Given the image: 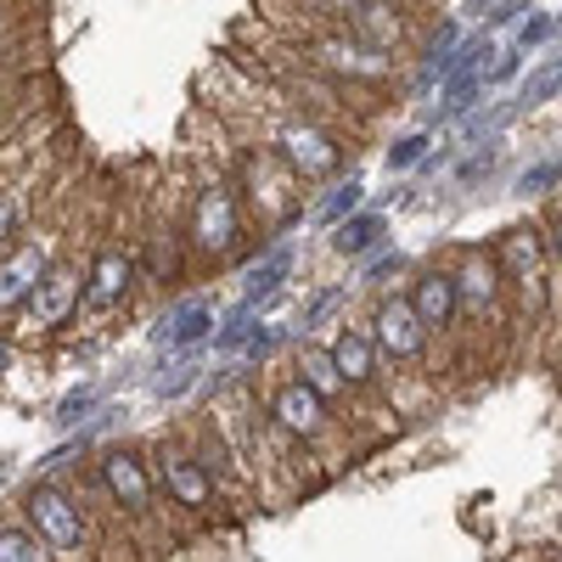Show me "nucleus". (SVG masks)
Returning <instances> with one entry per match:
<instances>
[{
  "mask_svg": "<svg viewBox=\"0 0 562 562\" xmlns=\"http://www.w3.org/2000/svg\"><path fill=\"white\" fill-rule=\"evenodd\" d=\"M153 479L169 495V506H180L186 518H209V512L220 506V479L198 461V450H169L164 445L153 456Z\"/></svg>",
  "mask_w": 562,
  "mask_h": 562,
  "instance_id": "obj_7",
  "label": "nucleus"
},
{
  "mask_svg": "<svg viewBox=\"0 0 562 562\" xmlns=\"http://www.w3.org/2000/svg\"><path fill=\"white\" fill-rule=\"evenodd\" d=\"M495 158H501V140H490V147H479L473 158H461V169H456V180H461V186H473V180H484V175L495 169Z\"/></svg>",
  "mask_w": 562,
  "mask_h": 562,
  "instance_id": "obj_35",
  "label": "nucleus"
},
{
  "mask_svg": "<svg viewBox=\"0 0 562 562\" xmlns=\"http://www.w3.org/2000/svg\"><path fill=\"white\" fill-rule=\"evenodd\" d=\"M546 259H551V243H546L540 225H506L501 237H495V265H501V276H506V288L524 293V299H529V293L540 299Z\"/></svg>",
  "mask_w": 562,
  "mask_h": 562,
  "instance_id": "obj_12",
  "label": "nucleus"
},
{
  "mask_svg": "<svg viewBox=\"0 0 562 562\" xmlns=\"http://www.w3.org/2000/svg\"><path fill=\"white\" fill-rule=\"evenodd\" d=\"M484 90H490V74L445 79V85H439V119H467L473 108H484Z\"/></svg>",
  "mask_w": 562,
  "mask_h": 562,
  "instance_id": "obj_23",
  "label": "nucleus"
},
{
  "mask_svg": "<svg viewBox=\"0 0 562 562\" xmlns=\"http://www.w3.org/2000/svg\"><path fill=\"white\" fill-rule=\"evenodd\" d=\"M546 243H551V259H557V265H562V214H557V220H551V231H546Z\"/></svg>",
  "mask_w": 562,
  "mask_h": 562,
  "instance_id": "obj_38",
  "label": "nucleus"
},
{
  "mask_svg": "<svg viewBox=\"0 0 562 562\" xmlns=\"http://www.w3.org/2000/svg\"><path fill=\"white\" fill-rule=\"evenodd\" d=\"M0 562H57L29 524H0Z\"/></svg>",
  "mask_w": 562,
  "mask_h": 562,
  "instance_id": "obj_27",
  "label": "nucleus"
},
{
  "mask_svg": "<svg viewBox=\"0 0 562 562\" xmlns=\"http://www.w3.org/2000/svg\"><path fill=\"white\" fill-rule=\"evenodd\" d=\"M557 23H562V18H557Z\"/></svg>",
  "mask_w": 562,
  "mask_h": 562,
  "instance_id": "obj_42",
  "label": "nucleus"
},
{
  "mask_svg": "<svg viewBox=\"0 0 562 562\" xmlns=\"http://www.w3.org/2000/svg\"><path fill=\"white\" fill-rule=\"evenodd\" d=\"M259 321H265V315H259L248 299H237V304L220 315V326H214V349H220V355H243V344L254 338Z\"/></svg>",
  "mask_w": 562,
  "mask_h": 562,
  "instance_id": "obj_24",
  "label": "nucleus"
},
{
  "mask_svg": "<svg viewBox=\"0 0 562 562\" xmlns=\"http://www.w3.org/2000/svg\"><path fill=\"white\" fill-rule=\"evenodd\" d=\"M456 270V293H461V321H501L506 315V276L495 265V248H461Z\"/></svg>",
  "mask_w": 562,
  "mask_h": 562,
  "instance_id": "obj_11",
  "label": "nucleus"
},
{
  "mask_svg": "<svg viewBox=\"0 0 562 562\" xmlns=\"http://www.w3.org/2000/svg\"><path fill=\"white\" fill-rule=\"evenodd\" d=\"M518 74H524V52H518V45H501L495 63H490V85H512Z\"/></svg>",
  "mask_w": 562,
  "mask_h": 562,
  "instance_id": "obj_36",
  "label": "nucleus"
},
{
  "mask_svg": "<svg viewBox=\"0 0 562 562\" xmlns=\"http://www.w3.org/2000/svg\"><path fill=\"white\" fill-rule=\"evenodd\" d=\"M203 349H192V355H169L164 360V378L153 383L158 389V400H180V394H192L198 383H203Z\"/></svg>",
  "mask_w": 562,
  "mask_h": 562,
  "instance_id": "obj_25",
  "label": "nucleus"
},
{
  "mask_svg": "<svg viewBox=\"0 0 562 562\" xmlns=\"http://www.w3.org/2000/svg\"><path fill=\"white\" fill-rule=\"evenodd\" d=\"M360 209H366V180L349 175V180H338V186H326V198L310 209V220H315L321 231H333V225H344V220L360 214Z\"/></svg>",
  "mask_w": 562,
  "mask_h": 562,
  "instance_id": "obj_20",
  "label": "nucleus"
},
{
  "mask_svg": "<svg viewBox=\"0 0 562 562\" xmlns=\"http://www.w3.org/2000/svg\"><path fill=\"white\" fill-rule=\"evenodd\" d=\"M366 333H371V344H378V355H383L389 366H416L422 355H428V344H434V333L422 326L416 304H411L405 293H394V288L371 299Z\"/></svg>",
  "mask_w": 562,
  "mask_h": 562,
  "instance_id": "obj_6",
  "label": "nucleus"
},
{
  "mask_svg": "<svg viewBox=\"0 0 562 562\" xmlns=\"http://www.w3.org/2000/svg\"><path fill=\"white\" fill-rule=\"evenodd\" d=\"M293 378H304V383H310L326 405H344V400H355V389L344 383V371H338L333 349L315 344V338H299V344H293Z\"/></svg>",
  "mask_w": 562,
  "mask_h": 562,
  "instance_id": "obj_17",
  "label": "nucleus"
},
{
  "mask_svg": "<svg viewBox=\"0 0 562 562\" xmlns=\"http://www.w3.org/2000/svg\"><path fill=\"white\" fill-rule=\"evenodd\" d=\"M186 254H192V265H231L237 254H248V220H243V192L237 180H203L192 192V214H186Z\"/></svg>",
  "mask_w": 562,
  "mask_h": 562,
  "instance_id": "obj_1",
  "label": "nucleus"
},
{
  "mask_svg": "<svg viewBox=\"0 0 562 562\" xmlns=\"http://www.w3.org/2000/svg\"><path fill=\"white\" fill-rule=\"evenodd\" d=\"M270 153H276L281 164H288L304 186L326 180V175H333V169L344 164L338 135H333V130H321V124H310V119H288V124H276Z\"/></svg>",
  "mask_w": 562,
  "mask_h": 562,
  "instance_id": "obj_9",
  "label": "nucleus"
},
{
  "mask_svg": "<svg viewBox=\"0 0 562 562\" xmlns=\"http://www.w3.org/2000/svg\"><path fill=\"white\" fill-rule=\"evenodd\" d=\"M68 248L63 231H23V237L0 254V321L7 315H23L34 288L45 281V270L57 265V254Z\"/></svg>",
  "mask_w": 562,
  "mask_h": 562,
  "instance_id": "obj_4",
  "label": "nucleus"
},
{
  "mask_svg": "<svg viewBox=\"0 0 562 562\" xmlns=\"http://www.w3.org/2000/svg\"><path fill=\"white\" fill-rule=\"evenodd\" d=\"M97 479H102V490L119 506L124 524H153L158 518V479H153V467L140 461L135 450H108L102 467H97Z\"/></svg>",
  "mask_w": 562,
  "mask_h": 562,
  "instance_id": "obj_8",
  "label": "nucleus"
},
{
  "mask_svg": "<svg viewBox=\"0 0 562 562\" xmlns=\"http://www.w3.org/2000/svg\"><path fill=\"white\" fill-rule=\"evenodd\" d=\"M535 7H529V0H501V7L490 12V29H506V23H524Z\"/></svg>",
  "mask_w": 562,
  "mask_h": 562,
  "instance_id": "obj_37",
  "label": "nucleus"
},
{
  "mask_svg": "<svg viewBox=\"0 0 562 562\" xmlns=\"http://www.w3.org/2000/svg\"><path fill=\"white\" fill-rule=\"evenodd\" d=\"M315 63L321 68H333V74H349V79H366V85H378L389 79V57L383 52H371V45H360L355 34H333V40H321L315 45Z\"/></svg>",
  "mask_w": 562,
  "mask_h": 562,
  "instance_id": "obj_19",
  "label": "nucleus"
},
{
  "mask_svg": "<svg viewBox=\"0 0 562 562\" xmlns=\"http://www.w3.org/2000/svg\"><path fill=\"white\" fill-rule=\"evenodd\" d=\"M214 326H220L214 299H180V304H169V310L158 315L153 344H158L164 355H192V349L214 344Z\"/></svg>",
  "mask_w": 562,
  "mask_h": 562,
  "instance_id": "obj_14",
  "label": "nucleus"
},
{
  "mask_svg": "<svg viewBox=\"0 0 562 562\" xmlns=\"http://www.w3.org/2000/svg\"><path fill=\"white\" fill-rule=\"evenodd\" d=\"M338 304H349V281H338V288H321V293H310V304H304V315L293 321V326H299V338H310V333H315V326H321L326 315H333Z\"/></svg>",
  "mask_w": 562,
  "mask_h": 562,
  "instance_id": "obj_32",
  "label": "nucleus"
},
{
  "mask_svg": "<svg viewBox=\"0 0 562 562\" xmlns=\"http://www.w3.org/2000/svg\"><path fill=\"white\" fill-rule=\"evenodd\" d=\"M495 7H501V0H467L461 18H484V12H495Z\"/></svg>",
  "mask_w": 562,
  "mask_h": 562,
  "instance_id": "obj_39",
  "label": "nucleus"
},
{
  "mask_svg": "<svg viewBox=\"0 0 562 562\" xmlns=\"http://www.w3.org/2000/svg\"><path fill=\"white\" fill-rule=\"evenodd\" d=\"M428 147H434V135H428V130H411V135H400L394 147L383 153L389 175H405V169H416V164H428Z\"/></svg>",
  "mask_w": 562,
  "mask_h": 562,
  "instance_id": "obj_31",
  "label": "nucleus"
},
{
  "mask_svg": "<svg viewBox=\"0 0 562 562\" xmlns=\"http://www.w3.org/2000/svg\"><path fill=\"white\" fill-rule=\"evenodd\" d=\"M23 220H29L23 186H0V254H7V248L23 237Z\"/></svg>",
  "mask_w": 562,
  "mask_h": 562,
  "instance_id": "obj_29",
  "label": "nucleus"
},
{
  "mask_svg": "<svg viewBox=\"0 0 562 562\" xmlns=\"http://www.w3.org/2000/svg\"><path fill=\"white\" fill-rule=\"evenodd\" d=\"M405 270H411V259H405L400 248H378L371 259H360V288H366V293H389V281L405 276Z\"/></svg>",
  "mask_w": 562,
  "mask_h": 562,
  "instance_id": "obj_28",
  "label": "nucleus"
},
{
  "mask_svg": "<svg viewBox=\"0 0 562 562\" xmlns=\"http://www.w3.org/2000/svg\"><path fill=\"white\" fill-rule=\"evenodd\" d=\"M0 18H7V12H0Z\"/></svg>",
  "mask_w": 562,
  "mask_h": 562,
  "instance_id": "obj_41",
  "label": "nucleus"
},
{
  "mask_svg": "<svg viewBox=\"0 0 562 562\" xmlns=\"http://www.w3.org/2000/svg\"><path fill=\"white\" fill-rule=\"evenodd\" d=\"M281 344H299V326H276V321H259V326H254V338L243 344V355H237V360H243V366H270Z\"/></svg>",
  "mask_w": 562,
  "mask_h": 562,
  "instance_id": "obj_26",
  "label": "nucleus"
},
{
  "mask_svg": "<svg viewBox=\"0 0 562 562\" xmlns=\"http://www.w3.org/2000/svg\"><path fill=\"white\" fill-rule=\"evenodd\" d=\"M326 349H333V360H338V371H344V383H349L355 394H371V389H378V378H383V355H378V344H371L366 326H349V321H344Z\"/></svg>",
  "mask_w": 562,
  "mask_h": 562,
  "instance_id": "obj_16",
  "label": "nucleus"
},
{
  "mask_svg": "<svg viewBox=\"0 0 562 562\" xmlns=\"http://www.w3.org/2000/svg\"><path fill=\"white\" fill-rule=\"evenodd\" d=\"M265 416H270L288 439H299V445L326 439V434H333V422H338V416H333V405H326L304 378H281V383L265 394Z\"/></svg>",
  "mask_w": 562,
  "mask_h": 562,
  "instance_id": "obj_10",
  "label": "nucleus"
},
{
  "mask_svg": "<svg viewBox=\"0 0 562 562\" xmlns=\"http://www.w3.org/2000/svg\"><path fill=\"white\" fill-rule=\"evenodd\" d=\"M23 524L45 540V551H52L57 562H97L102 557V546L90 540L79 495L63 490V484H34L23 495Z\"/></svg>",
  "mask_w": 562,
  "mask_h": 562,
  "instance_id": "obj_2",
  "label": "nucleus"
},
{
  "mask_svg": "<svg viewBox=\"0 0 562 562\" xmlns=\"http://www.w3.org/2000/svg\"><path fill=\"white\" fill-rule=\"evenodd\" d=\"M326 248H333L338 259H371L378 248H389V214H383V209L349 214L344 225L326 231Z\"/></svg>",
  "mask_w": 562,
  "mask_h": 562,
  "instance_id": "obj_18",
  "label": "nucleus"
},
{
  "mask_svg": "<svg viewBox=\"0 0 562 562\" xmlns=\"http://www.w3.org/2000/svg\"><path fill=\"white\" fill-rule=\"evenodd\" d=\"M85 259H90V254L63 248V254H57V265L45 270V281L34 288L29 310L18 315L29 338H34V333H57V326H68L74 315H85Z\"/></svg>",
  "mask_w": 562,
  "mask_h": 562,
  "instance_id": "obj_5",
  "label": "nucleus"
},
{
  "mask_svg": "<svg viewBox=\"0 0 562 562\" xmlns=\"http://www.w3.org/2000/svg\"><path fill=\"white\" fill-rule=\"evenodd\" d=\"M557 34V18H546V12H529L524 23H518V34H512V45H518V52L529 57V52H540V45Z\"/></svg>",
  "mask_w": 562,
  "mask_h": 562,
  "instance_id": "obj_34",
  "label": "nucleus"
},
{
  "mask_svg": "<svg viewBox=\"0 0 562 562\" xmlns=\"http://www.w3.org/2000/svg\"><path fill=\"white\" fill-rule=\"evenodd\" d=\"M293 270H299V248H293V237H270V243L259 248V259L243 270V299L265 315L281 293H288Z\"/></svg>",
  "mask_w": 562,
  "mask_h": 562,
  "instance_id": "obj_15",
  "label": "nucleus"
},
{
  "mask_svg": "<svg viewBox=\"0 0 562 562\" xmlns=\"http://www.w3.org/2000/svg\"><path fill=\"white\" fill-rule=\"evenodd\" d=\"M140 281V259H135V237H119V231H108V237L90 248L85 259V315L90 321H108L113 310L130 304Z\"/></svg>",
  "mask_w": 562,
  "mask_h": 562,
  "instance_id": "obj_3",
  "label": "nucleus"
},
{
  "mask_svg": "<svg viewBox=\"0 0 562 562\" xmlns=\"http://www.w3.org/2000/svg\"><path fill=\"white\" fill-rule=\"evenodd\" d=\"M562 186V158H540V164H529L518 180H512V192L518 198H551Z\"/></svg>",
  "mask_w": 562,
  "mask_h": 562,
  "instance_id": "obj_30",
  "label": "nucleus"
},
{
  "mask_svg": "<svg viewBox=\"0 0 562 562\" xmlns=\"http://www.w3.org/2000/svg\"><path fill=\"white\" fill-rule=\"evenodd\" d=\"M405 299L416 304L422 326H428L434 338H450V333H456V321H461V293H456V270H450V265H416Z\"/></svg>",
  "mask_w": 562,
  "mask_h": 562,
  "instance_id": "obj_13",
  "label": "nucleus"
},
{
  "mask_svg": "<svg viewBox=\"0 0 562 562\" xmlns=\"http://www.w3.org/2000/svg\"><path fill=\"white\" fill-rule=\"evenodd\" d=\"M562 97V57H546V63H535L524 79H518V108L524 113H535V108H546V102H557Z\"/></svg>",
  "mask_w": 562,
  "mask_h": 562,
  "instance_id": "obj_22",
  "label": "nucleus"
},
{
  "mask_svg": "<svg viewBox=\"0 0 562 562\" xmlns=\"http://www.w3.org/2000/svg\"><path fill=\"white\" fill-rule=\"evenodd\" d=\"M0 371H7V349H0Z\"/></svg>",
  "mask_w": 562,
  "mask_h": 562,
  "instance_id": "obj_40",
  "label": "nucleus"
},
{
  "mask_svg": "<svg viewBox=\"0 0 562 562\" xmlns=\"http://www.w3.org/2000/svg\"><path fill=\"white\" fill-rule=\"evenodd\" d=\"M518 113H524V108H518V97H506V102H484V108H473V113L461 119V140H467V147H479V140L490 147V140H501V130H506L512 119H518Z\"/></svg>",
  "mask_w": 562,
  "mask_h": 562,
  "instance_id": "obj_21",
  "label": "nucleus"
},
{
  "mask_svg": "<svg viewBox=\"0 0 562 562\" xmlns=\"http://www.w3.org/2000/svg\"><path fill=\"white\" fill-rule=\"evenodd\" d=\"M97 389H90V383H79V389H68L63 394V405H57V428H74V422H85L90 411H97Z\"/></svg>",
  "mask_w": 562,
  "mask_h": 562,
  "instance_id": "obj_33",
  "label": "nucleus"
}]
</instances>
